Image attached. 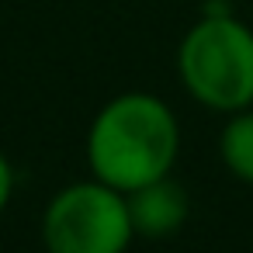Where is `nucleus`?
<instances>
[{
    "label": "nucleus",
    "instance_id": "1",
    "mask_svg": "<svg viewBox=\"0 0 253 253\" xmlns=\"http://www.w3.org/2000/svg\"><path fill=\"white\" fill-rule=\"evenodd\" d=\"M180 132L173 111L153 94H122L94 118L87 160L97 180L128 194L170 173Z\"/></svg>",
    "mask_w": 253,
    "mask_h": 253
},
{
    "label": "nucleus",
    "instance_id": "3",
    "mask_svg": "<svg viewBox=\"0 0 253 253\" xmlns=\"http://www.w3.org/2000/svg\"><path fill=\"white\" fill-rule=\"evenodd\" d=\"M42 232L49 253H125L135 236L128 198L104 180L59 191L45 208Z\"/></svg>",
    "mask_w": 253,
    "mask_h": 253
},
{
    "label": "nucleus",
    "instance_id": "4",
    "mask_svg": "<svg viewBox=\"0 0 253 253\" xmlns=\"http://www.w3.org/2000/svg\"><path fill=\"white\" fill-rule=\"evenodd\" d=\"M187 194L180 184H173L170 177H160L153 184H142L135 191H128V215H132V229L149 236V239H163L173 236L184 218H187Z\"/></svg>",
    "mask_w": 253,
    "mask_h": 253
},
{
    "label": "nucleus",
    "instance_id": "5",
    "mask_svg": "<svg viewBox=\"0 0 253 253\" xmlns=\"http://www.w3.org/2000/svg\"><path fill=\"white\" fill-rule=\"evenodd\" d=\"M222 160L239 180L253 184V111H239L225 125V132H222Z\"/></svg>",
    "mask_w": 253,
    "mask_h": 253
},
{
    "label": "nucleus",
    "instance_id": "2",
    "mask_svg": "<svg viewBox=\"0 0 253 253\" xmlns=\"http://www.w3.org/2000/svg\"><path fill=\"white\" fill-rule=\"evenodd\" d=\"M180 80L215 111L253 104V32L232 14H205L180 42Z\"/></svg>",
    "mask_w": 253,
    "mask_h": 253
},
{
    "label": "nucleus",
    "instance_id": "6",
    "mask_svg": "<svg viewBox=\"0 0 253 253\" xmlns=\"http://www.w3.org/2000/svg\"><path fill=\"white\" fill-rule=\"evenodd\" d=\"M11 191H14V170H11L7 156L0 153V211H4V205L11 201Z\"/></svg>",
    "mask_w": 253,
    "mask_h": 253
}]
</instances>
